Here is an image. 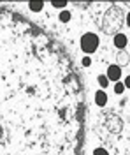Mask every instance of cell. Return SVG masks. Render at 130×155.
<instances>
[{
    "instance_id": "cell-8",
    "label": "cell",
    "mask_w": 130,
    "mask_h": 155,
    "mask_svg": "<svg viewBox=\"0 0 130 155\" xmlns=\"http://www.w3.org/2000/svg\"><path fill=\"white\" fill-rule=\"evenodd\" d=\"M123 92H125V85L118 81V83L114 85V94H118V95H120V94H123Z\"/></svg>"
},
{
    "instance_id": "cell-7",
    "label": "cell",
    "mask_w": 130,
    "mask_h": 155,
    "mask_svg": "<svg viewBox=\"0 0 130 155\" xmlns=\"http://www.w3.org/2000/svg\"><path fill=\"white\" fill-rule=\"evenodd\" d=\"M58 18H60V21L62 23H67V21H70V12L67 9H63L60 12V16H58Z\"/></svg>"
},
{
    "instance_id": "cell-9",
    "label": "cell",
    "mask_w": 130,
    "mask_h": 155,
    "mask_svg": "<svg viewBox=\"0 0 130 155\" xmlns=\"http://www.w3.org/2000/svg\"><path fill=\"white\" fill-rule=\"evenodd\" d=\"M93 155H109V152L106 148H95L93 150Z\"/></svg>"
},
{
    "instance_id": "cell-5",
    "label": "cell",
    "mask_w": 130,
    "mask_h": 155,
    "mask_svg": "<svg viewBox=\"0 0 130 155\" xmlns=\"http://www.w3.org/2000/svg\"><path fill=\"white\" fill-rule=\"evenodd\" d=\"M28 7H30L32 12H39V11H42V7H44V2H30Z\"/></svg>"
},
{
    "instance_id": "cell-10",
    "label": "cell",
    "mask_w": 130,
    "mask_h": 155,
    "mask_svg": "<svg viewBox=\"0 0 130 155\" xmlns=\"http://www.w3.org/2000/svg\"><path fill=\"white\" fill-rule=\"evenodd\" d=\"M81 65H83V67H90V65H91V58L90 57H84L83 60H81Z\"/></svg>"
},
{
    "instance_id": "cell-12",
    "label": "cell",
    "mask_w": 130,
    "mask_h": 155,
    "mask_svg": "<svg viewBox=\"0 0 130 155\" xmlns=\"http://www.w3.org/2000/svg\"><path fill=\"white\" fill-rule=\"evenodd\" d=\"M123 85H125V88H130V76H127V78H125Z\"/></svg>"
},
{
    "instance_id": "cell-13",
    "label": "cell",
    "mask_w": 130,
    "mask_h": 155,
    "mask_svg": "<svg viewBox=\"0 0 130 155\" xmlns=\"http://www.w3.org/2000/svg\"><path fill=\"white\" fill-rule=\"evenodd\" d=\"M127 25H128V27H130V12H128V14H127Z\"/></svg>"
},
{
    "instance_id": "cell-6",
    "label": "cell",
    "mask_w": 130,
    "mask_h": 155,
    "mask_svg": "<svg viewBox=\"0 0 130 155\" xmlns=\"http://www.w3.org/2000/svg\"><path fill=\"white\" fill-rule=\"evenodd\" d=\"M97 81H99V85H100V88L104 90V88H107V85H109V79H107V76L106 74H100L99 78H97Z\"/></svg>"
},
{
    "instance_id": "cell-1",
    "label": "cell",
    "mask_w": 130,
    "mask_h": 155,
    "mask_svg": "<svg viewBox=\"0 0 130 155\" xmlns=\"http://www.w3.org/2000/svg\"><path fill=\"white\" fill-rule=\"evenodd\" d=\"M81 44V49L84 51V53H95L97 51V48H99V35L97 34H93V32H88V34H84L83 37H81L79 41Z\"/></svg>"
},
{
    "instance_id": "cell-4",
    "label": "cell",
    "mask_w": 130,
    "mask_h": 155,
    "mask_svg": "<svg viewBox=\"0 0 130 155\" xmlns=\"http://www.w3.org/2000/svg\"><path fill=\"white\" fill-rule=\"evenodd\" d=\"M127 44H128V39H127L125 34H116V35H114V46L118 49H123Z\"/></svg>"
},
{
    "instance_id": "cell-3",
    "label": "cell",
    "mask_w": 130,
    "mask_h": 155,
    "mask_svg": "<svg viewBox=\"0 0 130 155\" xmlns=\"http://www.w3.org/2000/svg\"><path fill=\"white\" fill-rule=\"evenodd\" d=\"M107 94L104 92V90H99V92H95V104L100 107H104L106 104H107Z\"/></svg>"
},
{
    "instance_id": "cell-2",
    "label": "cell",
    "mask_w": 130,
    "mask_h": 155,
    "mask_svg": "<svg viewBox=\"0 0 130 155\" xmlns=\"http://www.w3.org/2000/svg\"><path fill=\"white\" fill-rule=\"evenodd\" d=\"M107 79L109 81H114V83H118L120 81V78H121V67L120 65H109L107 67Z\"/></svg>"
},
{
    "instance_id": "cell-11",
    "label": "cell",
    "mask_w": 130,
    "mask_h": 155,
    "mask_svg": "<svg viewBox=\"0 0 130 155\" xmlns=\"http://www.w3.org/2000/svg\"><path fill=\"white\" fill-rule=\"evenodd\" d=\"M65 5H67V2H53V7H56V9H65Z\"/></svg>"
}]
</instances>
